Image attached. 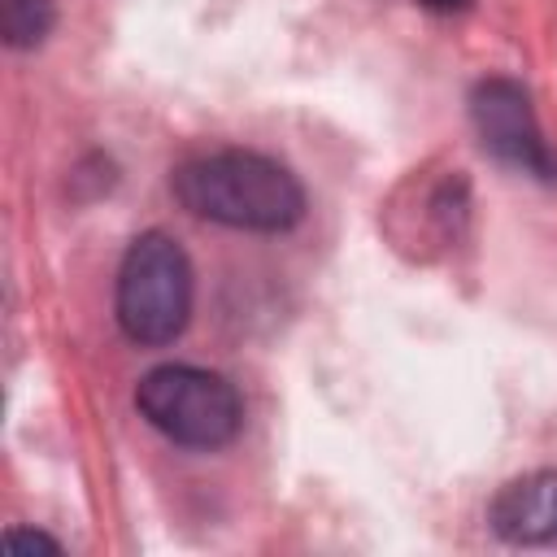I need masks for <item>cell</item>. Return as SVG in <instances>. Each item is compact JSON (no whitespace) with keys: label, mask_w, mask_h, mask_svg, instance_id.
<instances>
[{"label":"cell","mask_w":557,"mask_h":557,"mask_svg":"<svg viewBox=\"0 0 557 557\" xmlns=\"http://www.w3.org/2000/svg\"><path fill=\"white\" fill-rule=\"evenodd\" d=\"M470 122L496 161L527 170L535 178H557V161L540 135V122H535V109H531V96L522 83L483 78L470 91Z\"/></svg>","instance_id":"4"},{"label":"cell","mask_w":557,"mask_h":557,"mask_svg":"<svg viewBox=\"0 0 557 557\" xmlns=\"http://www.w3.org/2000/svg\"><path fill=\"white\" fill-rule=\"evenodd\" d=\"M139 413L183 448H222L244 426L235 383L200 366H157L135 387Z\"/></svg>","instance_id":"3"},{"label":"cell","mask_w":557,"mask_h":557,"mask_svg":"<svg viewBox=\"0 0 557 557\" xmlns=\"http://www.w3.org/2000/svg\"><path fill=\"white\" fill-rule=\"evenodd\" d=\"M422 9H431V13H461V9H470V0H418Z\"/></svg>","instance_id":"8"},{"label":"cell","mask_w":557,"mask_h":557,"mask_svg":"<svg viewBox=\"0 0 557 557\" xmlns=\"http://www.w3.org/2000/svg\"><path fill=\"white\" fill-rule=\"evenodd\" d=\"M191 318V261L165 231H144L117 270V326L144 348L183 335Z\"/></svg>","instance_id":"2"},{"label":"cell","mask_w":557,"mask_h":557,"mask_svg":"<svg viewBox=\"0 0 557 557\" xmlns=\"http://www.w3.org/2000/svg\"><path fill=\"white\" fill-rule=\"evenodd\" d=\"M174 196L187 213L231 231H292L305 218L300 178L274 157L248 148H222L191 157L174 170Z\"/></svg>","instance_id":"1"},{"label":"cell","mask_w":557,"mask_h":557,"mask_svg":"<svg viewBox=\"0 0 557 557\" xmlns=\"http://www.w3.org/2000/svg\"><path fill=\"white\" fill-rule=\"evenodd\" d=\"M57 22L52 0H0V35L9 48H35Z\"/></svg>","instance_id":"6"},{"label":"cell","mask_w":557,"mask_h":557,"mask_svg":"<svg viewBox=\"0 0 557 557\" xmlns=\"http://www.w3.org/2000/svg\"><path fill=\"white\" fill-rule=\"evenodd\" d=\"M4 548H9V553H35V548L61 553V544H57L52 535H44V531H22V527H13V531L4 535Z\"/></svg>","instance_id":"7"},{"label":"cell","mask_w":557,"mask_h":557,"mask_svg":"<svg viewBox=\"0 0 557 557\" xmlns=\"http://www.w3.org/2000/svg\"><path fill=\"white\" fill-rule=\"evenodd\" d=\"M487 527L518 548H557V470L509 479L487 505Z\"/></svg>","instance_id":"5"}]
</instances>
